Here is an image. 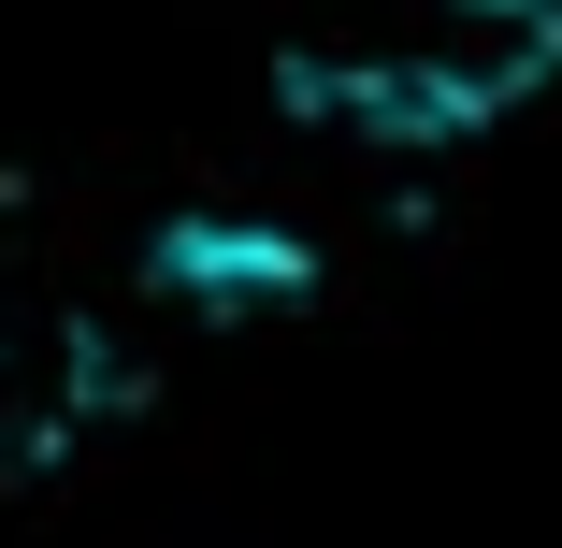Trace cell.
<instances>
[{
	"mask_svg": "<svg viewBox=\"0 0 562 548\" xmlns=\"http://www.w3.org/2000/svg\"><path fill=\"white\" fill-rule=\"evenodd\" d=\"M562 72V0H432L404 44H347V58H289L274 87L303 116L361 131V145H462Z\"/></svg>",
	"mask_w": 562,
	"mask_h": 548,
	"instance_id": "obj_1",
	"label": "cell"
},
{
	"mask_svg": "<svg viewBox=\"0 0 562 548\" xmlns=\"http://www.w3.org/2000/svg\"><path fill=\"white\" fill-rule=\"evenodd\" d=\"M145 289L173 317H216V333H260V317H303L317 303V246L260 232V216H173L145 246Z\"/></svg>",
	"mask_w": 562,
	"mask_h": 548,
	"instance_id": "obj_2",
	"label": "cell"
},
{
	"mask_svg": "<svg viewBox=\"0 0 562 548\" xmlns=\"http://www.w3.org/2000/svg\"><path fill=\"white\" fill-rule=\"evenodd\" d=\"M87 376H72V333H44V317H0V477H30L58 433H72Z\"/></svg>",
	"mask_w": 562,
	"mask_h": 548,
	"instance_id": "obj_3",
	"label": "cell"
}]
</instances>
